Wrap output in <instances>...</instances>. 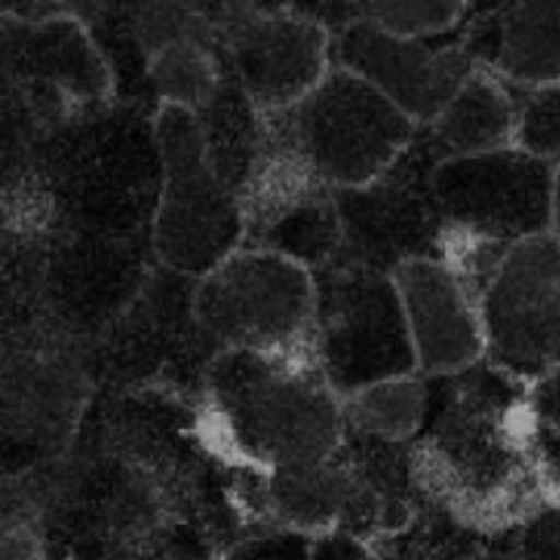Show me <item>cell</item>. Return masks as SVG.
Here are the masks:
<instances>
[{
    "instance_id": "6da1fadb",
    "label": "cell",
    "mask_w": 560,
    "mask_h": 560,
    "mask_svg": "<svg viewBox=\"0 0 560 560\" xmlns=\"http://www.w3.org/2000/svg\"><path fill=\"white\" fill-rule=\"evenodd\" d=\"M427 383L430 410L410 443L424 501L479 534L517 530L541 503L530 386L487 359Z\"/></svg>"
},
{
    "instance_id": "7a4b0ae2",
    "label": "cell",
    "mask_w": 560,
    "mask_h": 560,
    "mask_svg": "<svg viewBox=\"0 0 560 560\" xmlns=\"http://www.w3.org/2000/svg\"><path fill=\"white\" fill-rule=\"evenodd\" d=\"M200 405L211 438L262 476L328 463L345 443L342 399L315 355L222 350Z\"/></svg>"
},
{
    "instance_id": "3957f363",
    "label": "cell",
    "mask_w": 560,
    "mask_h": 560,
    "mask_svg": "<svg viewBox=\"0 0 560 560\" xmlns=\"http://www.w3.org/2000/svg\"><path fill=\"white\" fill-rule=\"evenodd\" d=\"M104 107L66 126L52 148L49 178L58 186L55 200L69 217V233L131 241L151 224L162 197L164 164L156 126L145 115Z\"/></svg>"
},
{
    "instance_id": "277c9868",
    "label": "cell",
    "mask_w": 560,
    "mask_h": 560,
    "mask_svg": "<svg viewBox=\"0 0 560 560\" xmlns=\"http://www.w3.org/2000/svg\"><path fill=\"white\" fill-rule=\"evenodd\" d=\"M153 126L164 180L151 228V249L167 271L202 279L244 249V211L238 197L208 164L200 118L191 109L162 104Z\"/></svg>"
},
{
    "instance_id": "5b68a950",
    "label": "cell",
    "mask_w": 560,
    "mask_h": 560,
    "mask_svg": "<svg viewBox=\"0 0 560 560\" xmlns=\"http://www.w3.org/2000/svg\"><path fill=\"white\" fill-rule=\"evenodd\" d=\"M315 304V359L339 399L375 383L419 375L408 315L392 277L350 262L312 271Z\"/></svg>"
},
{
    "instance_id": "8992f818",
    "label": "cell",
    "mask_w": 560,
    "mask_h": 560,
    "mask_svg": "<svg viewBox=\"0 0 560 560\" xmlns=\"http://www.w3.org/2000/svg\"><path fill=\"white\" fill-rule=\"evenodd\" d=\"M315 304L310 268L246 246L195 284V315L219 350L315 355Z\"/></svg>"
},
{
    "instance_id": "52a82bcc",
    "label": "cell",
    "mask_w": 560,
    "mask_h": 560,
    "mask_svg": "<svg viewBox=\"0 0 560 560\" xmlns=\"http://www.w3.org/2000/svg\"><path fill=\"white\" fill-rule=\"evenodd\" d=\"M282 115L301 156L331 189L370 186L419 131L392 98L342 66H331L320 85Z\"/></svg>"
},
{
    "instance_id": "ba28073f",
    "label": "cell",
    "mask_w": 560,
    "mask_h": 560,
    "mask_svg": "<svg viewBox=\"0 0 560 560\" xmlns=\"http://www.w3.org/2000/svg\"><path fill=\"white\" fill-rule=\"evenodd\" d=\"M443 159L430 129L419 126L388 173L361 189H334L342 222L337 260L383 277H394L410 260H443L446 222L432 197V170Z\"/></svg>"
},
{
    "instance_id": "9c48e42d",
    "label": "cell",
    "mask_w": 560,
    "mask_h": 560,
    "mask_svg": "<svg viewBox=\"0 0 560 560\" xmlns=\"http://www.w3.org/2000/svg\"><path fill=\"white\" fill-rule=\"evenodd\" d=\"M224 74L262 113H288L331 69V31L304 5H208Z\"/></svg>"
},
{
    "instance_id": "30bf717a",
    "label": "cell",
    "mask_w": 560,
    "mask_h": 560,
    "mask_svg": "<svg viewBox=\"0 0 560 560\" xmlns=\"http://www.w3.org/2000/svg\"><path fill=\"white\" fill-rule=\"evenodd\" d=\"M556 170L514 145L452 156L432 170V197L448 233L514 246L550 233Z\"/></svg>"
},
{
    "instance_id": "8fae6325",
    "label": "cell",
    "mask_w": 560,
    "mask_h": 560,
    "mask_svg": "<svg viewBox=\"0 0 560 560\" xmlns=\"http://www.w3.org/2000/svg\"><path fill=\"white\" fill-rule=\"evenodd\" d=\"M487 361L523 383L560 364V241L509 246L479 295Z\"/></svg>"
},
{
    "instance_id": "7c38bea8",
    "label": "cell",
    "mask_w": 560,
    "mask_h": 560,
    "mask_svg": "<svg viewBox=\"0 0 560 560\" xmlns=\"http://www.w3.org/2000/svg\"><path fill=\"white\" fill-rule=\"evenodd\" d=\"M33 14L3 25V69L5 85L27 93L36 104L44 93V120L55 118L49 107L69 120V115H91L104 109L113 96V69L91 38V27L74 16L69 5H31Z\"/></svg>"
},
{
    "instance_id": "4fadbf2b",
    "label": "cell",
    "mask_w": 560,
    "mask_h": 560,
    "mask_svg": "<svg viewBox=\"0 0 560 560\" xmlns=\"http://www.w3.org/2000/svg\"><path fill=\"white\" fill-rule=\"evenodd\" d=\"M331 63L375 85L419 126H430L479 69L463 36L438 47L430 38L392 36L361 14L331 36Z\"/></svg>"
},
{
    "instance_id": "5bb4252c",
    "label": "cell",
    "mask_w": 560,
    "mask_h": 560,
    "mask_svg": "<svg viewBox=\"0 0 560 560\" xmlns=\"http://www.w3.org/2000/svg\"><path fill=\"white\" fill-rule=\"evenodd\" d=\"M421 377H452L487 359L479 299L446 260H410L394 271Z\"/></svg>"
},
{
    "instance_id": "9a60e30c",
    "label": "cell",
    "mask_w": 560,
    "mask_h": 560,
    "mask_svg": "<svg viewBox=\"0 0 560 560\" xmlns=\"http://www.w3.org/2000/svg\"><path fill=\"white\" fill-rule=\"evenodd\" d=\"M463 44L481 69L509 85H560V3L476 9Z\"/></svg>"
},
{
    "instance_id": "2e32d148",
    "label": "cell",
    "mask_w": 560,
    "mask_h": 560,
    "mask_svg": "<svg viewBox=\"0 0 560 560\" xmlns=\"http://www.w3.org/2000/svg\"><path fill=\"white\" fill-rule=\"evenodd\" d=\"M514 126L517 102L512 88L479 66L427 129L446 159H452L512 148Z\"/></svg>"
},
{
    "instance_id": "e0dca14e",
    "label": "cell",
    "mask_w": 560,
    "mask_h": 560,
    "mask_svg": "<svg viewBox=\"0 0 560 560\" xmlns=\"http://www.w3.org/2000/svg\"><path fill=\"white\" fill-rule=\"evenodd\" d=\"M202 126L206 156L217 178L244 197L257 162H260L262 137H266V113L246 96L244 88L224 74L222 85L202 113H197Z\"/></svg>"
},
{
    "instance_id": "ac0fdd59",
    "label": "cell",
    "mask_w": 560,
    "mask_h": 560,
    "mask_svg": "<svg viewBox=\"0 0 560 560\" xmlns=\"http://www.w3.org/2000/svg\"><path fill=\"white\" fill-rule=\"evenodd\" d=\"M348 495L350 479L339 452L328 463L262 476V498L277 528L299 530L312 539L339 530Z\"/></svg>"
},
{
    "instance_id": "d6986e66",
    "label": "cell",
    "mask_w": 560,
    "mask_h": 560,
    "mask_svg": "<svg viewBox=\"0 0 560 560\" xmlns=\"http://www.w3.org/2000/svg\"><path fill=\"white\" fill-rule=\"evenodd\" d=\"M145 77L162 104L202 113L222 85L224 69L213 42V22L208 11V25L191 36L164 44L148 58Z\"/></svg>"
},
{
    "instance_id": "ffe728a7",
    "label": "cell",
    "mask_w": 560,
    "mask_h": 560,
    "mask_svg": "<svg viewBox=\"0 0 560 560\" xmlns=\"http://www.w3.org/2000/svg\"><path fill=\"white\" fill-rule=\"evenodd\" d=\"M430 410V383L421 375L375 383L342 399L345 430L388 443H413Z\"/></svg>"
},
{
    "instance_id": "44dd1931",
    "label": "cell",
    "mask_w": 560,
    "mask_h": 560,
    "mask_svg": "<svg viewBox=\"0 0 560 560\" xmlns=\"http://www.w3.org/2000/svg\"><path fill=\"white\" fill-rule=\"evenodd\" d=\"M246 249L273 252L310 271L331 266L342 255V222L334 202V189L320 191L279 217L260 235H255Z\"/></svg>"
},
{
    "instance_id": "7402d4cb",
    "label": "cell",
    "mask_w": 560,
    "mask_h": 560,
    "mask_svg": "<svg viewBox=\"0 0 560 560\" xmlns=\"http://www.w3.org/2000/svg\"><path fill=\"white\" fill-rule=\"evenodd\" d=\"M517 102V126H514V148L560 164V85L517 88L509 85Z\"/></svg>"
},
{
    "instance_id": "603a6c76",
    "label": "cell",
    "mask_w": 560,
    "mask_h": 560,
    "mask_svg": "<svg viewBox=\"0 0 560 560\" xmlns=\"http://www.w3.org/2000/svg\"><path fill=\"white\" fill-rule=\"evenodd\" d=\"M465 3H359V14L399 38H432L459 27L470 14Z\"/></svg>"
},
{
    "instance_id": "cb8c5ba5",
    "label": "cell",
    "mask_w": 560,
    "mask_h": 560,
    "mask_svg": "<svg viewBox=\"0 0 560 560\" xmlns=\"http://www.w3.org/2000/svg\"><path fill=\"white\" fill-rule=\"evenodd\" d=\"M517 560H560V501H541L514 530Z\"/></svg>"
},
{
    "instance_id": "d4e9b609",
    "label": "cell",
    "mask_w": 560,
    "mask_h": 560,
    "mask_svg": "<svg viewBox=\"0 0 560 560\" xmlns=\"http://www.w3.org/2000/svg\"><path fill=\"white\" fill-rule=\"evenodd\" d=\"M312 536L288 528H268L235 541L222 560H312Z\"/></svg>"
},
{
    "instance_id": "484cf974",
    "label": "cell",
    "mask_w": 560,
    "mask_h": 560,
    "mask_svg": "<svg viewBox=\"0 0 560 560\" xmlns=\"http://www.w3.org/2000/svg\"><path fill=\"white\" fill-rule=\"evenodd\" d=\"M530 413L536 419V430L541 435L560 438V366L530 383Z\"/></svg>"
},
{
    "instance_id": "4316f807",
    "label": "cell",
    "mask_w": 560,
    "mask_h": 560,
    "mask_svg": "<svg viewBox=\"0 0 560 560\" xmlns=\"http://www.w3.org/2000/svg\"><path fill=\"white\" fill-rule=\"evenodd\" d=\"M3 560H44L42 534L22 514L3 520Z\"/></svg>"
},
{
    "instance_id": "83f0119b",
    "label": "cell",
    "mask_w": 560,
    "mask_h": 560,
    "mask_svg": "<svg viewBox=\"0 0 560 560\" xmlns=\"http://www.w3.org/2000/svg\"><path fill=\"white\" fill-rule=\"evenodd\" d=\"M312 560H383V556L370 541L334 530L312 541Z\"/></svg>"
},
{
    "instance_id": "f1b7e54d",
    "label": "cell",
    "mask_w": 560,
    "mask_h": 560,
    "mask_svg": "<svg viewBox=\"0 0 560 560\" xmlns=\"http://www.w3.org/2000/svg\"><path fill=\"white\" fill-rule=\"evenodd\" d=\"M457 560H517L514 558V539L509 550H501V547H481V550L474 552V556H465Z\"/></svg>"
},
{
    "instance_id": "f546056e",
    "label": "cell",
    "mask_w": 560,
    "mask_h": 560,
    "mask_svg": "<svg viewBox=\"0 0 560 560\" xmlns=\"http://www.w3.org/2000/svg\"><path fill=\"white\" fill-rule=\"evenodd\" d=\"M558 366H560V364H558Z\"/></svg>"
}]
</instances>
